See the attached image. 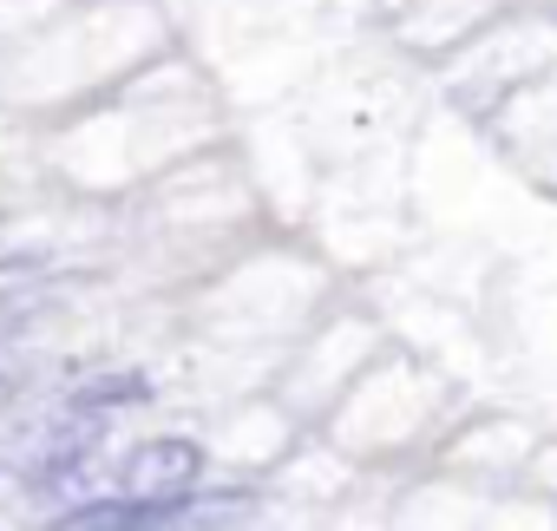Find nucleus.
<instances>
[{
	"mask_svg": "<svg viewBox=\"0 0 557 531\" xmlns=\"http://www.w3.org/2000/svg\"><path fill=\"white\" fill-rule=\"evenodd\" d=\"M92 453H99V420H79V413H47L0 440V466L21 485H73Z\"/></svg>",
	"mask_w": 557,
	"mask_h": 531,
	"instance_id": "obj_1",
	"label": "nucleus"
},
{
	"mask_svg": "<svg viewBox=\"0 0 557 531\" xmlns=\"http://www.w3.org/2000/svg\"><path fill=\"white\" fill-rule=\"evenodd\" d=\"M203 472V446L197 440H177V433H158V440H138L125 459H119V492L132 505H184L190 485Z\"/></svg>",
	"mask_w": 557,
	"mask_h": 531,
	"instance_id": "obj_2",
	"label": "nucleus"
},
{
	"mask_svg": "<svg viewBox=\"0 0 557 531\" xmlns=\"http://www.w3.org/2000/svg\"><path fill=\"white\" fill-rule=\"evenodd\" d=\"M171 518V505H132V498H92L73 505L53 531H158Z\"/></svg>",
	"mask_w": 557,
	"mask_h": 531,
	"instance_id": "obj_3",
	"label": "nucleus"
},
{
	"mask_svg": "<svg viewBox=\"0 0 557 531\" xmlns=\"http://www.w3.org/2000/svg\"><path fill=\"white\" fill-rule=\"evenodd\" d=\"M151 387H145V374H99V381H86L79 394H73V407L66 413H79V420H99V413H112V407H132V400H145Z\"/></svg>",
	"mask_w": 557,
	"mask_h": 531,
	"instance_id": "obj_4",
	"label": "nucleus"
},
{
	"mask_svg": "<svg viewBox=\"0 0 557 531\" xmlns=\"http://www.w3.org/2000/svg\"><path fill=\"white\" fill-rule=\"evenodd\" d=\"M8 394H14V387H8V374H0V407H8Z\"/></svg>",
	"mask_w": 557,
	"mask_h": 531,
	"instance_id": "obj_5",
	"label": "nucleus"
}]
</instances>
